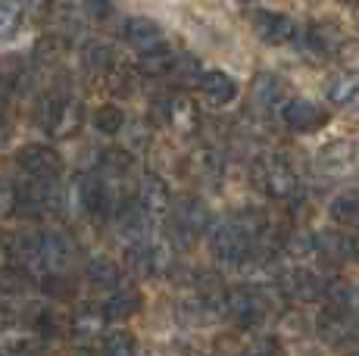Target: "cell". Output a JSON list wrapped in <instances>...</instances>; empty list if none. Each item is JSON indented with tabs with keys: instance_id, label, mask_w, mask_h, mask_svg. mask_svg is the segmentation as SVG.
Returning a JSON list of instances; mask_svg holds the SVG:
<instances>
[{
	"instance_id": "obj_1",
	"label": "cell",
	"mask_w": 359,
	"mask_h": 356,
	"mask_svg": "<svg viewBox=\"0 0 359 356\" xmlns=\"http://www.w3.org/2000/svg\"><path fill=\"white\" fill-rule=\"evenodd\" d=\"M257 244H259V238H253L241 219L219 222L210 231V256L219 266H225V269H247L253 253L259 250Z\"/></svg>"
},
{
	"instance_id": "obj_2",
	"label": "cell",
	"mask_w": 359,
	"mask_h": 356,
	"mask_svg": "<svg viewBox=\"0 0 359 356\" xmlns=\"http://www.w3.org/2000/svg\"><path fill=\"white\" fill-rule=\"evenodd\" d=\"M250 182L253 188L262 191L266 197H272V200H291V197L300 194V178L291 166H287V160H281V156H257L250 166Z\"/></svg>"
},
{
	"instance_id": "obj_3",
	"label": "cell",
	"mask_w": 359,
	"mask_h": 356,
	"mask_svg": "<svg viewBox=\"0 0 359 356\" xmlns=\"http://www.w3.org/2000/svg\"><path fill=\"white\" fill-rule=\"evenodd\" d=\"M210 222H212L210 207L194 194L178 197L169 210V235L175 238L178 247H191L194 238H200L203 231H210Z\"/></svg>"
},
{
	"instance_id": "obj_4",
	"label": "cell",
	"mask_w": 359,
	"mask_h": 356,
	"mask_svg": "<svg viewBox=\"0 0 359 356\" xmlns=\"http://www.w3.org/2000/svg\"><path fill=\"white\" fill-rule=\"evenodd\" d=\"M38 122L53 138H69L81 128V104L66 94H47L38 107Z\"/></svg>"
},
{
	"instance_id": "obj_5",
	"label": "cell",
	"mask_w": 359,
	"mask_h": 356,
	"mask_svg": "<svg viewBox=\"0 0 359 356\" xmlns=\"http://www.w3.org/2000/svg\"><path fill=\"white\" fill-rule=\"evenodd\" d=\"M319 338L331 347H344L359 341V310L356 306H325L316 319Z\"/></svg>"
},
{
	"instance_id": "obj_6",
	"label": "cell",
	"mask_w": 359,
	"mask_h": 356,
	"mask_svg": "<svg viewBox=\"0 0 359 356\" xmlns=\"http://www.w3.org/2000/svg\"><path fill=\"white\" fill-rule=\"evenodd\" d=\"M225 313L231 316L234 325L257 328L269 316V303L257 287H229L225 291Z\"/></svg>"
},
{
	"instance_id": "obj_7",
	"label": "cell",
	"mask_w": 359,
	"mask_h": 356,
	"mask_svg": "<svg viewBox=\"0 0 359 356\" xmlns=\"http://www.w3.org/2000/svg\"><path fill=\"white\" fill-rule=\"evenodd\" d=\"M75 203L85 216L91 219H103L113 213V197H109V184L100 175H79L75 182Z\"/></svg>"
},
{
	"instance_id": "obj_8",
	"label": "cell",
	"mask_w": 359,
	"mask_h": 356,
	"mask_svg": "<svg viewBox=\"0 0 359 356\" xmlns=\"http://www.w3.org/2000/svg\"><path fill=\"white\" fill-rule=\"evenodd\" d=\"M165 259H169L165 244H156V241H150V238L131 241L126 247V266L131 275H137V278H150V275H156V272H163Z\"/></svg>"
},
{
	"instance_id": "obj_9",
	"label": "cell",
	"mask_w": 359,
	"mask_h": 356,
	"mask_svg": "<svg viewBox=\"0 0 359 356\" xmlns=\"http://www.w3.org/2000/svg\"><path fill=\"white\" fill-rule=\"evenodd\" d=\"M281 122H285L294 135H313V132H319V128L328 125V113L319 104H313V100L297 97V100H287V104L281 107Z\"/></svg>"
},
{
	"instance_id": "obj_10",
	"label": "cell",
	"mask_w": 359,
	"mask_h": 356,
	"mask_svg": "<svg viewBox=\"0 0 359 356\" xmlns=\"http://www.w3.org/2000/svg\"><path fill=\"white\" fill-rule=\"evenodd\" d=\"M16 166L32 178H57L63 169V156L47 144H25L16 153Z\"/></svg>"
},
{
	"instance_id": "obj_11",
	"label": "cell",
	"mask_w": 359,
	"mask_h": 356,
	"mask_svg": "<svg viewBox=\"0 0 359 356\" xmlns=\"http://www.w3.org/2000/svg\"><path fill=\"white\" fill-rule=\"evenodd\" d=\"M281 287L287 291V297L303 300V303H316V300L325 297V285L316 275L313 269H303V266H294V269L281 272Z\"/></svg>"
},
{
	"instance_id": "obj_12",
	"label": "cell",
	"mask_w": 359,
	"mask_h": 356,
	"mask_svg": "<svg viewBox=\"0 0 359 356\" xmlns=\"http://www.w3.org/2000/svg\"><path fill=\"white\" fill-rule=\"evenodd\" d=\"M253 29H257L262 44H272V47L287 44V41L297 35V22L291 16H285V13H269V10L253 16Z\"/></svg>"
},
{
	"instance_id": "obj_13",
	"label": "cell",
	"mask_w": 359,
	"mask_h": 356,
	"mask_svg": "<svg viewBox=\"0 0 359 356\" xmlns=\"http://www.w3.org/2000/svg\"><path fill=\"white\" fill-rule=\"evenodd\" d=\"M44 238V253H47V266H50V275H66L69 266L79 256V247L75 241L66 235V231H41Z\"/></svg>"
},
{
	"instance_id": "obj_14",
	"label": "cell",
	"mask_w": 359,
	"mask_h": 356,
	"mask_svg": "<svg viewBox=\"0 0 359 356\" xmlns=\"http://www.w3.org/2000/svg\"><path fill=\"white\" fill-rule=\"evenodd\" d=\"M253 104L259 109H266V113H275V109H281L287 104V81L278 78V75L272 72H259L257 78H253Z\"/></svg>"
},
{
	"instance_id": "obj_15",
	"label": "cell",
	"mask_w": 359,
	"mask_h": 356,
	"mask_svg": "<svg viewBox=\"0 0 359 356\" xmlns=\"http://www.w3.org/2000/svg\"><path fill=\"white\" fill-rule=\"evenodd\" d=\"M137 203L147 210V216L154 219V222L163 216H169V210H172L169 184H165L160 175H144L141 188H137Z\"/></svg>"
},
{
	"instance_id": "obj_16",
	"label": "cell",
	"mask_w": 359,
	"mask_h": 356,
	"mask_svg": "<svg viewBox=\"0 0 359 356\" xmlns=\"http://www.w3.org/2000/svg\"><path fill=\"white\" fill-rule=\"evenodd\" d=\"M325 97L337 109H356L359 107V72H334L325 81Z\"/></svg>"
},
{
	"instance_id": "obj_17",
	"label": "cell",
	"mask_w": 359,
	"mask_h": 356,
	"mask_svg": "<svg viewBox=\"0 0 359 356\" xmlns=\"http://www.w3.org/2000/svg\"><path fill=\"white\" fill-rule=\"evenodd\" d=\"M197 88L203 91V97L216 107H229L234 97H238V81L231 78L229 72L222 69H210V72H200Z\"/></svg>"
},
{
	"instance_id": "obj_18",
	"label": "cell",
	"mask_w": 359,
	"mask_h": 356,
	"mask_svg": "<svg viewBox=\"0 0 359 356\" xmlns=\"http://www.w3.org/2000/svg\"><path fill=\"white\" fill-rule=\"evenodd\" d=\"M359 163V147L353 141H331L328 147L319 150V169L322 172H350Z\"/></svg>"
},
{
	"instance_id": "obj_19",
	"label": "cell",
	"mask_w": 359,
	"mask_h": 356,
	"mask_svg": "<svg viewBox=\"0 0 359 356\" xmlns=\"http://www.w3.org/2000/svg\"><path fill=\"white\" fill-rule=\"evenodd\" d=\"M122 38L126 44H131L137 53L150 50V47H160L163 44V29L147 16H131L126 25H122Z\"/></svg>"
},
{
	"instance_id": "obj_20",
	"label": "cell",
	"mask_w": 359,
	"mask_h": 356,
	"mask_svg": "<svg viewBox=\"0 0 359 356\" xmlns=\"http://www.w3.org/2000/svg\"><path fill=\"white\" fill-rule=\"evenodd\" d=\"M116 225H119V231L128 238V241H141V238H147L154 219L147 216V210H144L135 197V200H126L119 210H116Z\"/></svg>"
},
{
	"instance_id": "obj_21",
	"label": "cell",
	"mask_w": 359,
	"mask_h": 356,
	"mask_svg": "<svg viewBox=\"0 0 359 356\" xmlns=\"http://www.w3.org/2000/svg\"><path fill=\"white\" fill-rule=\"evenodd\" d=\"M165 125H172L178 135H194L200 125V109L188 94H172L169 97V116H165Z\"/></svg>"
},
{
	"instance_id": "obj_22",
	"label": "cell",
	"mask_w": 359,
	"mask_h": 356,
	"mask_svg": "<svg viewBox=\"0 0 359 356\" xmlns=\"http://www.w3.org/2000/svg\"><path fill=\"white\" fill-rule=\"evenodd\" d=\"M306 44L319 57H331V53H337L344 47V35L334 22H313L306 32Z\"/></svg>"
},
{
	"instance_id": "obj_23",
	"label": "cell",
	"mask_w": 359,
	"mask_h": 356,
	"mask_svg": "<svg viewBox=\"0 0 359 356\" xmlns=\"http://www.w3.org/2000/svg\"><path fill=\"white\" fill-rule=\"evenodd\" d=\"M141 306H144L141 294L122 287V291H116L113 297H109L107 303L100 306V310H103V319H107V322H122V319L137 316V310H141Z\"/></svg>"
},
{
	"instance_id": "obj_24",
	"label": "cell",
	"mask_w": 359,
	"mask_h": 356,
	"mask_svg": "<svg viewBox=\"0 0 359 356\" xmlns=\"http://www.w3.org/2000/svg\"><path fill=\"white\" fill-rule=\"evenodd\" d=\"M175 53H172V47H150V50H144L141 57H137V72L147 75V78H163V75L172 72V66H175Z\"/></svg>"
},
{
	"instance_id": "obj_25",
	"label": "cell",
	"mask_w": 359,
	"mask_h": 356,
	"mask_svg": "<svg viewBox=\"0 0 359 356\" xmlns=\"http://www.w3.org/2000/svg\"><path fill=\"white\" fill-rule=\"evenodd\" d=\"M328 216L334 219V225L347 231H359V191H344L331 200Z\"/></svg>"
},
{
	"instance_id": "obj_26",
	"label": "cell",
	"mask_w": 359,
	"mask_h": 356,
	"mask_svg": "<svg viewBox=\"0 0 359 356\" xmlns=\"http://www.w3.org/2000/svg\"><path fill=\"white\" fill-rule=\"evenodd\" d=\"M225 169V160L216 147H200L191 156V175L200 178V182H219Z\"/></svg>"
},
{
	"instance_id": "obj_27",
	"label": "cell",
	"mask_w": 359,
	"mask_h": 356,
	"mask_svg": "<svg viewBox=\"0 0 359 356\" xmlns=\"http://www.w3.org/2000/svg\"><path fill=\"white\" fill-rule=\"evenodd\" d=\"M103 310H94V306H85V310L79 313V316H72V338L81 341V344H88V341L100 338L103 331Z\"/></svg>"
},
{
	"instance_id": "obj_28",
	"label": "cell",
	"mask_w": 359,
	"mask_h": 356,
	"mask_svg": "<svg viewBox=\"0 0 359 356\" xmlns=\"http://www.w3.org/2000/svg\"><path fill=\"white\" fill-rule=\"evenodd\" d=\"M119 266L113 263L109 256H94L88 259V282H91L94 287H107V291H113V287H119Z\"/></svg>"
},
{
	"instance_id": "obj_29",
	"label": "cell",
	"mask_w": 359,
	"mask_h": 356,
	"mask_svg": "<svg viewBox=\"0 0 359 356\" xmlns=\"http://www.w3.org/2000/svg\"><path fill=\"white\" fill-rule=\"evenodd\" d=\"M81 66H85L88 75H97V78L103 75V78H107V72L116 66L113 47H107V44H88L85 53H81Z\"/></svg>"
},
{
	"instance_id": "obj_30",
	"label": "cell",
	"mask_w": 359,
	"mask_h": 356,
	"mask_svg": "<svg viewBox=\"0 0 359 356\" xmlns=\"http://www.w3.org/2000/svg\"><path fill=\"white\" fill-rule=\"evenodd\" d=\"M22 19H25V6L19 0H0V44L19 35Z\"/></svg>"
},
{
	"instance_id": "obj_31",
	"label": "cell",
	"mask_w": 359,
	"mask_h": 356,
	"mask_svg": "<svg viewBox=\"0 0 359 356\" xmlns=\"http://www.w3.org/2000/svg\"><path fill=\"white\" fill-rule=\"evenodd\" d=\"M97 166H100V175H107V178H122V175L131 172L135 160H131L128 150H122V147H107V150L100 153Z\"/></svg>"
},
{
	"instance_id": "obj_32",
	"label": "cell",
	"mask_w": 359,
	"mask_h": 356,
	"mask_svg": "<svg viewBox=\"0 0 359 356\" xmlns=\"http://www.w3.org/2000/svg\"><path fill=\"white\" fill-rule=\"evenodd\" d=\"M66 38L57 35V32H47L44 38H38V44H34V60H38L41 66H53L60 63V60L66 57Z\"/></svg>"
},
{
	"instance_id": "obj_33",
	"label": "cell",
	"mask_w": 359,
	"mask_h": 356,
	"mask_svg": "<svg viewBox=\"0 0 359 356\" xmlns=\"http://www.w3.org/2000/svg\"><path fill=\"white\" fill-rule=\"evenodd\" d=\"M94 128H97L100 135H107V138L119 135L122 128H126V113H122V107H116V104L97 107V113H94Z\"/></svg>"
},
{
	"instance_id": "obj_34",
	"label": "cell",
	"mask_w": 359,
	"mask_h": 356,
	"mask_svg": "<svg viewBox=\"0 0 359 356\" xmlns=\"http://www.w3.org/2000/svg\"><path fill=\"white\" fill-rule=\"evenodd\" d=\"M41 338L34 334H10L0 341V356H38Z\"/></svg>"
},
{
	"instance_id": "obj_35",
	"label": "cell",
	"mask_w": 359,
	"mask_h": 356,
	"mask_svg": "<svg viewBox=\"0 0 359 356\" xmlns=\"http://www.w3.org/2000/svg\"><path fill=\"white\" fill-rule=\"evenodd\" d=\"M325 300H328V306H353L356 291H353V285L344 282V278H331L325 285Z\"/></svg>"
},
{
	"instance_id": "obj_36",
	"label": "cell",
	"mask_w": 359,
	"mask_h": 356,
	"mask_svg": "<svg viewBox=\"0 0 359 356\" xmlns=\"http://www.w3.org/2000/svg\"><path fill=\"white\" fill-rule=\"evenodd\" d=\"M285 250H287V253H294V256H306V253H313V250H316V235H309V231L297 228V231H291V235H287Z\"/></svg>"
},
{
	"instance_id": "obj_37",
	"label": "cell",
	"mask_w": 359,
	"mask_h": 356,
	"mask_svg": "<svg viewBox=\"0 0 359 356\" xmlns=\"http://www.w3.org/2000/svg\"><path fill=\"white\" fill-rule=\"evenodd\" d=\"M19 78H22V60L19 57H4L0 60V85H6L13 91V88L19 85Z\"/></svg>"
},
{
	"instance_id": "obj_38",
	"label": "cell",
	"mask_w": 359,
	"mask_h": 356,
	"mask_svg": "<svg viewBox=\"0 0 359 356\" xmlns=\"http://www.w3.org/2000/svg\"><path fill=\"white\" fill-rule=\"evenodd\" d=\"M169 75H175V78L184 81V85H188V81H200V63L194 57H178Z\"/></svg>"
},
{
	"instance_id": "obj_39",
	"label": "cell",
	"mask_w": 359,
	"mask_h": 356,
	"mask_svg": "<svg viewBox=\"0 0 359 356\" xmlns=\"http://www.w3.org/2000/svg\"><path fill=\"white\" fill-rule=\"evenodd\" d=\"M244 356H287V353L278 344V338H257V341H250Z\"/></svg>"
},
{
	"instance_id": "obj_40",
	"label": "cell",
	"mask_w": 359,
	"mask_h": 356,
	"mask_svg": "<svg viewBox=\"0 0 359 356\" xmlns=\"http://www.w3.org/2000/svg\"><path fill=\"white\" fill-rule=\"evenodd\" d=\"M16 210V184L0 178V216H10Z\"/></svg>"
},
{
	"instance_id": "obj_41",
	"label": "cell",
	"mask_w": 359,
	"mask_h": 356,
	"mask_svg": "<svg viewBox=\"0 0 359 356\" xmlns=\"http://www.w3.org/2000/svg\"><path fill=\"white\" fill-rule=\"evenodd\" d=\"M85 4V13L91 19H97V22H103L107 16H113V0H81Z\"/></svg>"
},
{
	"instance_id": "obj_42",
	"label": "cell",
	"mask_w": 359,
	"mask_h": 356,
	"mask_svg": "<svg viewBox=\"0 0 359 356\" xmlns=\"http://www.w3.org/2000/svg\"><path fill=\"white\" fill-rule=\"evenodd\" d=\"M6 138H10V122H6V116L0 113V144H4Z\"/></svg>"
},
{
	"instance_id": "obj_43",
	"label": "cell",
	"mask_w": 359,
	"mask_h": 356,
	"mask_svg": "<svg viewBox=\"0 0 359 356\" xmlns=\"http://www.w3.org/2000/svg\"><path fill=\"white\" fill-rule=\"evenodd\" d=\"M50 6H53V10H69V6H72V0H50Z\"/></svg>"
},
{
	"instance_id": "obj_44",
	"label": "cell",
	"mask_w": 359,
	"mask_h": 356,
	"mask_svg": "<svg viewBox=\"0 0 359 356\" xmlns=\"http://www.w3.org/2000/svg\"><path fill=\"white\" fill-rule=\"evenodd\" d=\"M341 4H347V6H359V0H341Z\"/></svg>"
},
{
	"instance_id": "obj_45",
	"label": "cell",
	"mask_w": 359,
	"mask_h": 356,
	"mask_svg": "<svg viewBox=\"0 0 359 356\" xmlns=\"http://www.w3.org/2000/svg\"><path fill=\"white\" fill-rule=\"evenodd\" d=\"M353 356H359V350H356V353H353Z\"/></svg>"
},
{
	"instance_id": "obj_46",
	"label": "cell",
	"mask_w": 359,
	"mask_h": 356,
	"mask_svg": "<svg viewBox=\"0 0 359 356\" xmlns=\"http://www.w3.org/2000/svg\"><path fill=\"white\" fill-rule=\"evenodd\" d=\"M313 356H316V353H313Z\"/></svg>"
}]
</instances>
